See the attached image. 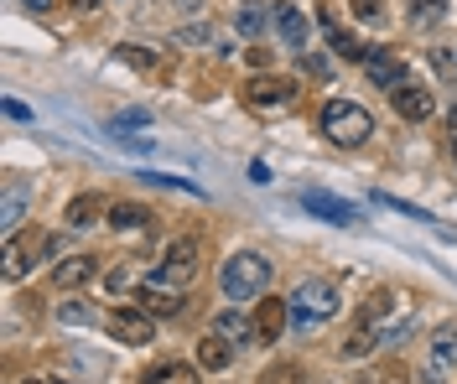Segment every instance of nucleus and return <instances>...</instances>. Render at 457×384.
I'll use <instances>...</instances> for the list:
<instances>
[{"instance_id":"obj_1","label":"nucleus","mask_w":457,"mask_h":384,"mask_svg":"<svg viewBox=\"0 0 457 384\" xmlns=\"http://www.w3.org/2000/svg\"><path fill=\"white\" fill-rule=\"evenodd\" d=\"M218 286H224L229 301H255V296H265V286H271V260H265V255H255V249H240V255H229V260H224Z\"/></svg>"},{"instance_id":"obj_2","label":"nucleus","mask_w":457,"mask_h":384,"mask_svg":"<svg viewBox=\"0 0 457 384\" xmlns=\"http://www.w3.org/2000/svg\"><path fill=\"white\" fill-rule=\"evenodd\" d=\"M322 135L333 146H364L374 135V115L364 104H354V99H328L322 104Z\"/></svg>"},{"instance_id":"obj_3","label":"nucleus","mask_w":457,"mask_h":384,"mask_svg":"<svg viewBox=\"0 0 457 384\" xmlns=\"http://www.w3.org/2000/svg\"><path fill=\"white\" fill-rule=\"evenodd\" d=\"M328 317H338V286H328V281H302L291 291V323L317 327V323H328Z\"/></svg>"},{"instance_id":"obj_4","label":"nucleus","mask_w":457,"mask_h":384,"mask_svg":"<svg viewBox=\"0 0 457 384\" xmlns=\"http://www.w3.org/2000/svg\"><path fill=\"white\" fill-rule=\"evenodd\" d=\"M291 99H297V84L291 78H275V73H260V78H249L244 84V104L249 110H291Z\"/></svg>"},{"instance_id":"obj_5","label":"nucleus","mask_w":457,"mask_h":384,"mask_svg":"<svg viewBox=\"0 0 457 384\" xmlns=\"http://www.w3.org/2000/svg\"><path fill=\"white\" fill-rule=\"evenodd\" d=\"M302 208L312 213V218L333 224V229H354V224H359V208L343 203V198H333V192H317V187H306L302 192Z\"/></svg>"},{"instance_id":"obj_6","label":"nucleus","mask_w":457,"mask_h":384,"mask_svg":"<svg viewBox=\"0 0 457 384\" xmlns=\"http://www.w3.org/2000/svg\"><path fill=\"white\" fill-rule=\"evenodd\" d=\"M110 332H115L120 343H130V348H141V343H151L156 323H151L146 306H115V312H110Z\"/></svg>"},{"instance_id":"obj_7","label":"nucleus","mask_w":457,"mask_h":384,"mask_svg":"<svg viewBox=\"0 0 457 384\" xmlns=\"http://www.w3.org/2000/svg\"><path fill=\"white\" fill-rule=\"evenodd\" d=\"M198 275V239H177L167 255H161V281L167 286H187Z\"/></svg>"},{"instance_id":"obj_8","label":"nucleus","mask_w":457,"mask_h":384,"mask_svg":"<svg viewBox=\"0 0 457 384\" xmlns=\"http://www.w3.org/2000/svg\"><path fill=\"white\" fill-rule=\"evenodd\" d=\"M286 317H291V301H275V296H265L260 306H255V338L260 343H281V332H286Z\"/></svg>"},{"instance_id":"obj_9","label":"nucleus","mask_w":457,"mask_h":384,"mask_svg":"<svg viewBox=\"0 0 457 384\" xmlns=\"http://www.w3.org/2000/svg\"><path fill=\"white\" fill-rule=\"evenodd\" d=\"M390 104H396L400 119H431L437 115V99H431L421 84H411V78H405L400 89H390Z\"/></svg>"},{"instance_id":"obj_10","label":"nucleus","mask_w":457,"mask_h":384,"mask_svg":"<svg viewBox=\"0 0 457 384\" xmlns=\"http://www.w3.org/2000/svg\"><path fill=\"white\" fill-rule=\"evenodd\" d=\"M369 68V84H374V89H400V84H405V58H400V53H385V47H374V58L364 62Z\"/></svg>"},{"instance_id":"obj_11","label":"nucleus","mask_w":457,"mask_h":384,"mask_svg":"<svg viewBox=\"0 0 457 384\" xmlns=\"http://www.w3.org/2000/svg\"><path fill=\"white\" fill-rule=\"evenodd\" d=\"M27 198H31V187L21 177L5 182V198H0V229H5V239L21 229V218H27Z\"/></svg>"},{"instance_id":"obj_12","label":"nucleus","mask_w":457,"mask_h":384,"mask_svg":"<svg viewBox=\"0 0 457 384\" xmlns=\"http://www.w3.org/2000/svg\"><path fill=\"white\" fill-rule=\"evenodd\" d=\"M135 296H141V306H146V312H161V317H177V312H183V301H177V286H167V281H141V286H135Z\"/></svg>"},{"instance_id":"obj_13","label":"nucleus","mask_w":457,"mask_h":384,"mask_svg":"<svg viewBox=\"0 0 457 384\" xmlns=\"http://www.w3.org/2000/svg\"><path fill=\"white\" fill-rule=\"evenodd\" d=\"M322 31H328V47H333L338 58H348V62H369L374 58V47H364L354 31H343L338 21H328V11H322Z\"/></svg>"},{"instance_id":"obj_14","label":"nucleus","mask_w":457,"mask_h":384,"mask_svg":"<svg viewBox=\"0 0 457 384\" xmlns=\"http://www.w3.org/2000/svg\"><path fill=\"white\" fill-rule=\"evenodd\" d=\"M453 364H457V327H437L431 354H427V374H431V380H442Z\"/></svg>"},{"instance_id":"obj_15","label":"nucleus","mask_w":457,"mask_h":384,"mask_svg":"<svg viewBox=\"0 0 457 384\" xmlns=\"http://www.w3.org/2000/svg\"><path fill=\"white\" fill-rule=\"evenodd\" d=\"M94 275H99V266H94V255H68L58 270H53V281H58L62 291H73V286H89Z\"/></svg>"},{"instance_id":"obj_16","label":"nucleus","mask_w":457,"mask_h":384,"mask_svg":"<svg viewBox=\"0 0 457 384\" xmlns=\"http://www.w3.org/2000/svg\"><path fill=\"white\" fill-rule=\"evenodd\" d=\"M275 31H281L286 47H297V53L306 47V16L297 5H275Z\"/></svg>"},{"instance_id":"obj_17","label":"nucleus","mask_w":457,"mask_h":384,"mask_svg":"<svg viewBox=\"0 0 457 384\" xmlns=\"http://www.w3.org/2000/svg\"><path fill=\"white\" fill-rule=\"evenodd\" d=\"M99 213H110V203L99 192H78L68 203V229H89V224H99Z\"/></svg>"},{"instance_id":"obj_18","label":"nucleus","mask_w":457,"mask_h":384,"mask_svg":"<svg viewBox=\"0 0 457 384\" xmlns=\"http://www.w3.org/2000/svg\"><path fill=\"white\" fill-rule=\"evenodd\" d=\"M198 364H203V369H229V364H234V343L218 338V332H208V338L198 343Z\"/></svg>"},{"instance_id":"obj_19","label":"nucleus","mask_w":457,"mask_h":384,"mask_svg":"<svg viewBox=\"0 0 457 384\" xmlns=\"http://www.w3.org/2000/svg\"><path fill=\"white\" fill-rule=\"evenodd\" d=\"M141 384H198V369L192 364H156V369H146Z\"/></svg>"},{"instance_id":"obj_20","label":"nucleus","mask_w":457,"mask_h":384,"mask_svg":"<svg viewBox=\"0 0 457 384\" xmlns=\"http://www.w3.org/2000/svg\"><path fill=\"white\" fill-rule=\"evenodd\" d=\"M27 255H31L27 239H16V234L5 239V255H0V260H5V266H0V270H5V281H21V275H27V266H31Z\"/></svg>"},{"instance_id":"obj_21","label":"nucleus","mask_w":457,"mask_h":384,"mask_svg":"<svg viewBox=\"0 0 457 384\" xmlns=\"http://www.w3.org/2000/svg\"><path fill=\"white\" fill-rule=\"evenodd\" d=\"M110 224H115V229H146L151 213L141 203H110Z\"/></svg>"},{"instance_id":"obj_22","label":"nucleus","mask_w":457,"mask_h":384,"mask_svg":"<svg viewBox=\"0 0 457 384\" xmlns=\"http://www.w3.org/2000/svg\"><path fill=\"white\" fill-rule=\"evenodd\" d=\"M405 11H411L416 27H437L447 16V0H405Z\"/></svg>"},{"instance_id":"obj_23","label":"nucleus","mask_w":457,"mask_h":384,"mask_svg":"<svg viewBox=\"0 0 457 384\" xmlns=\"http://www.w3.org/2000/svg\"><path fill=\"white\" fill-rule=\"evenodd\" d=\"M214 332L218 338H229V343H244V338H255V323H244L240 312H224L214 323Z\"/></svg>"},{"instance_id":"obj_24","label":"nucleus","mask_w":457,"mask_h":384,"mask_svg":"<svg viewBox=\"0 0 457 384\" xmlns=\"http://www.w3.org/2000/svg\"><path fill=\"white\" fill-rule=\"evenodd\" d=\"M141 182H151V187H172V192H187V198H203V187L187 177H167V172H141Z\"/></svg>"},{"instance_id":"obj_25","label":"nucleus","mask_w":457,"mask_h":384,"mask_svg":"<svg viewBox=\"0 0 457 384\" xmlns=\"http://www.w3.org/2000/svg\"><path fill=\"white\" fill-rule=\"evenodd\" d=\"M234 27H240L244 37H255V31L265 27V5H255V0H244V5H240V16H234Z\"/></svg>"},{"instance_id":"obj_26","label":"nucleus","mask_w":457,"mask_h":384,"mask_svg":"<svg viewBox=\"0 0 457 384\" xmlns=\"http://www.w3.org/2000/svg\"><path fill=\"white\" fill-rule=\"evenodd\" d=\"M385 312H390V291H374V296L364 301V306H359V323L369 327V323H379Z\"/></svg>"},{"instance_id":"obj_27","label":"nucleus","mask_w":457,"mask_h":384,"mask_svg":"<svg viewBox=\"0 0 457 384\" xmlns=\"http://www.w3.org/2000/svg\"><path fill=\"white\" fill-rule=\"evenodd\" d=\"M379 348V332H354L348 343H343V354L348 358H364V354H374Z\"/></svg>"},{"instance_id":"obj_28","label":"nucleus","mask_w":457,"mask_h":384,"mask_svg":"<svg viewBox=\"0 0 457 384\" xmlns=\"http://www.w3.org/2000/svg\"><path fill=\"white\" fill-rule=\"evenodd\" d=\"M125 62H135V68H146V73H161V58H151L146 47H120Z\"/></svg>"},{"instance_id":"obj_29","label":"nucleus","mask_w":457,"mask_h":384,"mask_svg":"<svg viewBox=\"0 0 457 384\" xmlns=\"http://www.w3.org/2000/svg\"><path fill=\"white\" fill-rule=\"evenodd\" d=\"M260 384H302V369H297V364H286V369L275 364V369H265V380Z\"/></svg>"},{"instance_id":"obj_30","label":"nucleus","mask_w":457,"mask_h":384,"mask_svg":"<svg viewBox=\"0 0 457 384\" xmlns=\"http://www.w3.org/2000/svg\"><path fill=\"white\" fill-rule=\"evenodd\" d=\"M348 11H354L359 21H379V16H385V5H379V0H354Z\"/></svg>"},{"instance_id":"obj_31","label":"nucleus","mask_w":457,"mask_h":384,"mask_svg":"<svg viewBox=\"0 0 457 384\" xmlns=\"http://www.w3.org/2000/svg\"><path fill=\"white\" fill-rule=\"evenodd\" d=\"M120 141V151H135V156H146V151H156L151 135H115Z\"/></svg>"},{"instance_id":"obj_32","label":"nucleus","mask_w":457,"mask_h":384,"mask_svg":"<svg viewBox=\"0 0 457 384\" xmlns=\"http://www.w3.org/2000/svg\"><path fill=\"white\" fill-rule=\"evenodd\" d=\"M146 110H120V115H115V135H120V130H130V125H146Z\"/></svg>"},{"instance_id":"obj_33","label":"nucleus","mask_w":457,"mask_h":384,"mask_svg":"<svg viewBox=\"0 0 457 384\" xmlns=\"http://www.w3.org/2000/svg\"><path fill=\"white\" fill-rule=\"evenodd\" d=\"M431 62H437V73H447V78H457V58L447 53V47H437V53H431Z\"/></svg>"},{"instance_id":"obj_34","label":"nucleus","mask_w":457,"mask_h":384,"mask_svg":"<svg viewBox=\"0 0 457 384\" xmlns=\"http://www.w3.org/2000/svg\"><path fill=\"white\" fill-rule=\"evenodd\" d=\"M302 68L312 73V78H328V62H322V58H312V53H302Z\"/></svg>"},{"instance_id":"obj_35","label":"nucleus","mask_w":457,"mask_h":384,"mask_svg":"<svg viewBox=\"0 0 457 384\" xmlns=\"http://www.w3.org/2000/svg\"><path fill=\"white\" fill-rule=\"evenodd\" d=\"M0 110H5V119H31V110H27V104H21V99H5Z\"/></svg>"},{"instance_id":"obj_36","label":"nucleus","mask_w":457,"mask_h":384,"mask_svg":"<svg viewBox=\"0 0 457 384\" xmlns=\"http://www.w3.org/2000/svg\"><path fill=\"white\" fill-rule=\"evenodd\" d=\"M62 323H94L89 306H62Z\"/></svg>"},{"instance_id":"obj_37","label":"nucleus","mask_w":457,"mask_h":384,"mask_svg":"<svg viewBox=\"0 0 457 384\" xmlns=\"http://www.w3.org/2000/svg\"><path fill=\"white\" fill-rule=\"evenodd\" d=\"M249 182H260V187H265V182H271V167H265V161H255V167H249Z\"/></svg>"},{"instance_id":"obj_38","label":"nucleus","mask_w":457,"mask_h":384,"mask_svg":"<svg viewBox=\"0 0 457 384\" xmlns=\"http://www.w3.org/2000/svg\"><path fill=\"white\" fill-rule=\"evenodd\" d=\"M27 11H53V0H21Z\"/></svg>"},{"instance_id":"obj_39","label":"nucleus","mask_w":457,"mask_h":384,"mask_svg":"<svg viewBox=\"0 0 457 384\" xmlns=\"http://www.w3.org/2000/svg\"><path fill=\"white\" fill-rule=\"evenodd\" d=\"M73 11H99V0H68Z\"/></svg>"},{"instance_id":"obj_40","label":"nucleus","mask_w":457,"mask_h":384,"mask_svg":"<svg viewBox=\"0 0 457 384\" xmlns=\"http://www.w3.org/2000/svg\"><path fill=\"white\" fill-rule=\"evenodd\" d=\"M453 156H457V135H453Z\"/></svg>"},{"instance_id":"obj_41","label":"nucleus","mask_w":457,"mask_h":384,"mask_svg":"<svg viewBox=\"0 0 457 384\" xmlns=\"http://www.w3.org/2000/svg\"><path fill=\"white\" fill-rule=\"evenodd\" d=\"M27 384H37V380H27Z\"/></svg>"}]
</instances>
